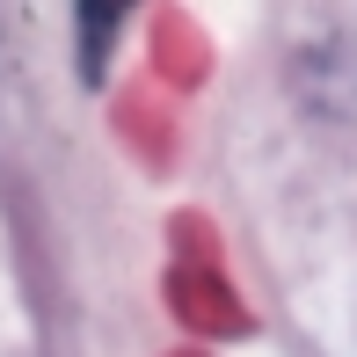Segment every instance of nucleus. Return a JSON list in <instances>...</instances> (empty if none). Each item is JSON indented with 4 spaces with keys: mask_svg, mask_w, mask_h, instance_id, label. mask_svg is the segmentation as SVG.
Listing matches in <instances>:
<instances>
[{
    "mask_svg": "<svg viewBox=\"0 0 357 357\" xmlns=\"http://www.w3.org/2000/svg\"><path fill=\"white\" fill-rule=\"evenodd\" d=\"M117 8H124V0H80V66H88V80L102 73V59H109V37H117Z\"/></svg>",
    "mask_w": 357,
    "mask_h": 357,
    "instance_id": "1",
    "label": "nucleus"
}]
</instances>
